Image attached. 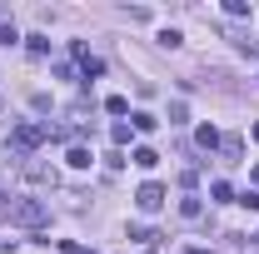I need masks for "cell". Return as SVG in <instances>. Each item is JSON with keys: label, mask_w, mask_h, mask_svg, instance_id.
Wrapping results in <instances>:
<instances>
[{"label": "cell", "mask_w": 259, "mask_h": 254, "mask_svg": "<svg viewBox=\"0 0 259 254\" xmlns=\"http://www.w3.org/2000/svg\"><path fill=\"white\" fill-rule=\"evenodd\" d=\"M225 15H234V20L249 15V0H225Z\"/></svg>", "instance_id": "7"}, {"label": "cell", "mask_w": 259, "mask_h": 254, "mask_svg": "<svg viewBox=\"0 0 259 254\" xmlns=\"http://www.w3.org/2000/svg\"><path fill=\"white\" fill-rule=\"evenodd\" d=\"M65 159H70V170H90V150H85V145H75Z\"/></svg>", "instance_id": "6"}, {"label": "cell", "mask_w": 259, "mask_h": 254, "mask_svg": "<svg viewBox=\"0 0 259 254\" xmlns=\"http://www.w3.org/2000/svg\"><path fill=\"white\" fill-rule=\"evenodd\" d=\"M135 164H140V170H155V164H160V155H155V150H150V145H140V150H135Z\"/></svg>", "instance_id": "5"}, {"label": "cell", "mask_w": 259, "mask_h": 254, "mask_svg": "<svg viewBox=\"0 0 259 254\" xmlns=\"http://www.w3.org/2000/svg\"><path fill=\"white\" fill-rule=\"evenodd\" d=\"M105 110H110V115H125L130 100H125V95H110V100H105Z\"/></svg>", "instance_id": "8"}, {"label": "cell", "mask_w": 259, "mask_h": 254, "mask_svg": "<svg viewBox=\"0 0 259 254\" xmlns=\"http://www.w3.org/2000/svg\"><path fill=\"white\" fill-rule=\"evenodd\" d=\"M150 254H155V249H150Z\"/></svg>", "instance_id": "13"}, {"label": "cell", "mask_w": 259, "mask_h": 254, "mask_svg": "<svg viewBox=\"0 0 259 254\" xmlns=\"http://www.w3.org/2000/svg\"><path fill=\"white\" fill-rule=\"evenodd\" d=\"M50 135H60V130H50V125H30V120H25V125H15V135H10V140H15V150H20V155H30V150H40Z\"/></svg>", "instance_id": "2"}, {"label": "cell", "mask_w": 259, "mask_h": 254, "mask_svg": "<svg viewBox=\"0 0 259 254\" xmlns=\"http://www.w3.org/2000/svg\"><path fill=\"white\" fill-rule=\"evenodd\" d=\"M249 135H254V140H259V125H249Z\"/></svg>", "instance_id": "12"}, {"label": "cell", "mask_w": 259, "mask_h": 254, "mask_svg": "<svg viewBox=\"0 0 259 254\" xmlns=\"http://www.w3.org/2000/svg\"><path fill=\"white\" fill-rule=\"evenodd\" d=\"M20 35H15V25H0V45H15Z\"/></svg>", "instance_id": "11"}, {"label": "cell", "mask_w": 259, "mask_h": 254, "mask_svg": "<svg viewBox=\"0 0 259 254\" xmlns=\"http://www.w3.org/2000/svg\"><path fill=\"white\" fill-rule=\"evenodd\" d=\"M0 215H5V224H20V229H40V224L50 220V209L40 199H10Z\"/></svg>", "instance_id": "1"}, {"label": "cell", "mask_w": 259, "mask_h": 254, "mask_svg": "<svg viewBox=\"0 0 259 254\" xmlns=\"http://www.w3.org/2000/svg\"><path fill=\"white\" fill-rule=\"evenodd\" d=\"M199 209H204V204H199L194 194H190V199H185V204H180V215H185V220H199Z\"/></svg>", "instance_id": "9"}, {"label": "cell", "mask_w": 259, "mask_h": 254, "mask_svg": "<svg viewBox=\"0 0 259 254\" xmlns=\"http://www.w3.org/2000/svg\"><path fill=\"white\" fill-rule=\"evenodd\" d=\"M30 55H50V40L45 35H30Z\"/></svg>", "instance_id": "10"}, {"label": "cell", "mask_w": 259, "mask_h": 254, "mask_svg": "<svg viewBox=\"0 0 259 254\" xmlns=\"http://www.w3.org/2000/svg\"><path fill=\"white\" fill-rule=\"evenodd\" d=\"M135 204H140L145 215H155V209L164 204V185H155V180H150V185H140V194H135Z\"/></svg>", "instance_id": "3"}, {"label": "cell", "mask_w": 259, "mask_h": 254, "mask_svg": "<svg viewBox=\"0 0 259 254\" xmlns=\"http://www.w3.org/2000/svg\"><path fill=\"white\" fill-rule=\"evenodd\" d=\"M194 140H199V150H220V130H214V125H199Z\"/></svg>", "instance_id": "4"}]
</instances>
